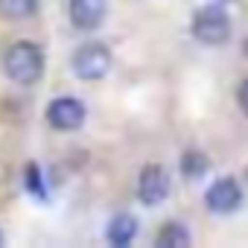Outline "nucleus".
Here are the masks:
<instances>
[{"mask_svg":"<svg viewBox=\"0 0 248 248\" xmlns=\"http://www.w3.org/2000/svg\"><path fill=\"white\" fill-rule=\"evenodd\" d=\"M111 62H114V56H111V50L102 41H85L70 56V67H73L76 79H82V82L105 79L108 70H111Z\"/></svg>","mask_w":248,"mask_h":248,"instance_id":"obj_3","label":"nucleus"},{"mask_svg":"<svg viewBox=\"0 0 248 248\" xmlns=\"http://www.w3.org/2000/svg\"><path fill=\"white\" fill-rule=\"evenodd\" d=\"M67 18L79 32H96L108 18V0H70Z\"/></svg>","mask_w":248,"mask_h":248,"instance_id":"obj_7","label":"nucleus"},{"mask_svg":"<svg viewBox=\"0 0 248 248\" xmlns=\"http://www.w3.org/2000/svg\"><path fill=\"white\" fill-rule=\"evenodd\" d=\"M204 204L216 216H228V213L239 210L242 207V187H239V181L231 178V175L228 178H216L207 187V193H204Z\"/></svg>","mask_w":248,"mask_h":248,"instance_id":"obj_6","label":"nucleus"},{"mask_svg":"<svg viewBox=\"0 0 248 248\" xmlns=\"http://www.w3.org/2000/svg\"><path fill=\"white\" fill-rule=\"evenodd\" d=\"M44 67H47V56L32 41H15L3 53V73L18 88H32L44 76Z\"/></svg>","mask_w":248,"mask_h":248,"instance_id":"obj_1","label":"nucleus"},{"mask_svg":"<svg viewBox=\"0 0 248 248\" xmlns=\"http://www.w3.org/2000/svg\"><path fill=\"white\" fill-rule=\"evenodd\" d=\"M190 35L204 44V47H222L231 41L233 35V24H231V15L225 12V6L219 3H207V6H199L190 18Z\"/></svg>","mask_w":248,"mask_h":248,"instance_id":"obj_2","label":"nucleus"},{"mask_svg":"<svg viewBox=\"0 0 248 248\" xmlns=\"http://www.w3.org/2000/svg\"><path fill=\"white\" fill-rule=\"evenodd\" d=\"M41 9V0H0V21H30Z\"/></svg>","mask_w":248,"mask_h":248,"instance_id":"obj_9","label":"nucleus"},{"mask_svg":"<svg viewBox=\"0 0 248 248\" xmlns=\"http://www.w3.org/2000/svg\"><path fill=\"white\" fill-rule=\"evenodd\" d=\"M236 105H239V111L248 117V76L239 82V88H236Z\"/></svg>","mask_w":248,"mask_h":248,"instance_id":"obj_13","label":"nucleus"},{"mask_svg":"<svg viewBox=\"0 0 248 248\" xmlns=\"http://www.w3.org/2000/svg\"><path fill=\"white\" fill-rule=\"evenodd\" d=\"M245 187H248V167H245Z\"/></svg>","mask_w":248,"mask_h":248,"instance_id":"obj_14","label":"nucleus"},{"mask_svg":"<svg viewBox=\"0 0 248 248\" xmlns=\"http://www.w3.org/2000/svg\"><path fill=\"white\" fill-rule=\"evenodd\" d=\"M105 236H108L111 245H129V242H135V236H138V219L132 213H117L108 222Z\"/></svg>","mask_w":248,"mask_h":248,"instance_id":"obj_8","label":"nucleus"},{"mask_svg":"<svg viewBox=\"0 0 248 248\" xmlns=\"http://www.w3.org/2000/svg\"><path fill=\"white\" fill-rule=\"evenodd\" d=\"M178 170H181V175H184L187 181H196V178H204V175L210 172V161H207L204 152L187 149V152L181 155V161H178Z\"/></svg>","mask_w":248,"mask_h":248,"instance_id":"obj_11","label":"nucleus"},{"mask_svg":"<svg viewBox=\"0 0 248 248\" xmlns=\"http://www.w3.org/2000/svg\"><path fill=\"white\" fill-rule=\"evenodd\" d=\"M0 242H3V233H0Z\"/></svg>","mask_w":248,"mask_h":248,"instance_id":"obj_15","label":"nucleus"},{"mask_svg":"<svg viewBox=\"0 0 248 248\" xmlns=\"http://www.w3.org/2000/svg\"><path fill=\"white\" fill-rule=\"evenodd\" d=\"M44 117H47V126L56 129V132H76V129L85 126L88 108L76 96H56V99H50Z\"/></svg>","mask_w":248,"mask_h":248,"instance_id":"obj_4","label":"nucleus"},{"mask_svg":"<svg viewBox=\"0 0 248 248\" xmlns=\"http://www.w3.org/2000/svg\"><path fill=\"white\" fill-rule=\"evenodd\" d=\"M27 187H30V193L32 196H38V199H44L47 193H44V187H41V170L35 167V164H30L27 167Z\"/></svg>","mask_w":248,"mask_h":248,"instance_id":"obj_12","label":"nucleus"},{"mask_svg":"<svg viewBox=\"0 0 248 248\" xmlns=\"http://www.w3.org/2000/svg\"><path fill=\"white\" fill-rule=\"evenodd\" d=\"M170 190H172V178H170V170L167 167L146 164L140 170V178H138V199H140V204L155 207V204L167 202Z\"/></svg>","mask_w":248,"mask_h":248,"instance_id":"obj_5","label":"nucleus"},{"mask_svg":"<svg viewBox=\"0 0 248 248\" xmlns=\"http://www.w3.org/2000/svg\"><path fill=\"white\" fill-rule=\"evenodd\" d=\"M190 242H193V236H190V231L181 222H164L158 236H155L158 248H187Z\"/></svg>","mask_w":248,"mask_h":248,"instance_id":"obj_10","label":"nucleus"}]
</instances>
